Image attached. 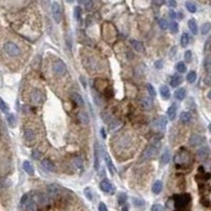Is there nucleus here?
I'll use <instances>...</instances> for the list:
<instances>
[{"instance_id": "nucleus-1", "label": "nucleus", "mask_w": 211, "mask_h": 211, "mask_svg": "<svg viewBox=\"0 0 211 211\" xmlns=\"http://www.w3.org/2000/svg\"><path fill=\"white\" fill-rule=\"evenodd\" d=\"M3 50L5 51L6 54L10 55V56H12V57H17L21 54L20 48H19L16 43H14V42H12V41L5 42L3 46Z\"/></svg>"}, {"instance_id": "nucleus-2", "label": "nucleus", "mask_w": 211, "mask_h": 211, "mask_svg": "<svg viewBox=\"0 0 211 211\" xmlns=\"http://www.w3.org/2000/svg\"><path fill=\"white\" fill-rule=\"evenodd\" d=\"M191 197L188 193L185 194H179L174 196V206L177 209H182V208H185L188 204L190 203Z\"/></svg>"}, {"instance_id": "nucleus-3", "label": "nucleus", "mask_w": 211, "mask_h": 211, "mask_svg": "<svg viewBox=\"0 0 211 211\" xmlns=\"http://www.w3.org/2000/svg\"><path fill=\"white\" fill-rule=\"evenodd\" d=\"M51 11H52V15L54 20L59 23L63 19V13H61V8L60 4L56 1H53L52 4H51Z\"/></svg>"}, {"instance_id": "nucleus-4", "label": "nucleus", "mask_w": 211, "mask_h": 211, "mask_svg": "<svg viewBox=\"0 0 211 211\" xmlns=\"http://www.w3.org/2000/svg\"><path fill=\"white\" fill-rule=\"evenodd\" d=\"M157 152H158V148L155 147L154 145L148 146L147 148L144 150L143 155H141V161H148V159H151L153 157H155L157 155Z\"/></svg>"}, {"instance_id": "nucleus-5", "label": "nucleus", "mask_w": 211, "mask_h": 211, "mask_svg": "<svg viewBox=\"0 0 211 211\" xmlns=\"http://www.w3.org/2000/svg\"><path fill=\"white\" fill-rule=\"evenodd\" d=\"M151 126H152L153 129H155V130H157V131H164L166 126H167V118H166L165 116L157 117L156 119H154V121H152Z\"/></svg>"}, {"instance_id": "nucleus-6", "label": "nucleus", "mask_w": 211, "mask_h": 211, "mask_svg": "<svg viewBox=\"0 0 211 211\" xmlns=\"http://www.w3.org/2000/svg\"><path fill=\"white\" fill-rule=\"evenodd\" d=\"M53 71L56 75L63 76V75L66 74V66L61 60H56L53 63Z\"/></svg>"}, {"instance_id": "nucleus-7", "label": "nucleus", "mask_w": 211, "mask_h": 211, "mask_svg": "<svg viewBox=\"0 0 211 211\" xmlns=\"http://www.w3.org/2000/svg\"><path fill=\"white\" fill-rule=\"evenodd\" d=\"M30 99L33 104H35V105H39V104H41L42 100H43V94H42V92L40 90H38V89H34L30 95Z\"/></svg>"}, {"instance_id": "nucleus-8", "label": "nucleus", "mask_w": 211, "mask_h": 211, "mask_svg": "<svg viewBox=\"0 0 211 211\" xmlns=\"http://www.w3.org/2000/svg\"><path fill=\"white\" fill-rule=\"evenodd\" d=\"M99 188H100L101 190L104 191V192L106 193H111L113 192V190H114V188H113L112 184L110 183V182L108 181H101L100 182V185H99Z\"/></svg>"}, {"instance_id": "nucleus-9", "label": "nucleus", "mask_w": 211, "mask_h": 211, "mask_svg": "<svg viewBox=\"0 0 211 211\" xmlns=\"http://www.w3.org/2000/svg\"><path fill=\"white\" fill-rule=\"evenodd\" d=\"M204 141V138L199 134H192L189 139V144L191 146H196V145H199L202 144Z\"/></svg>"}, {"instance_id": "nucleus-10", "label": "nucleus", "mask_w": 211, "mask_h": 211, "mask_svg": "<svg viewBox=\"0 0 211 211\" xmlns=\"http://www.w3.org/2000/svg\"><path fill=\"white\" fill-rule=\"evenodd\" d=\"M103 153H104V159H105L107 166H108L111 174H113V173H114V171H115V167H114V165H113V163H112V159L110 158V156H109L108 153H107L106 151H104Z\"/></svg>"}, {"instance_id": "nucleus-11", "label": "nucleus", "mask_w": 211, "mask_h": 211, "mask_svg": "<svg viewBox=\"0 0 211 211\" xmlns=\"http://www.w3.org/2000/svg\"><path fill=\"white\" fill-rule=\"evenodd\" d=\"M24 208L26 209V211H36L37 210V206L36 203H35L34 199H26V202L23 204Z\"/></svg>"}, {"instance_id": "nucleus-12", "label": "nucleus", "mask_w": 211, "mask_h": 211, "mask_svg": "<svg viewBox=\"0 0 211 211\" xmlns=\"http://www.w3.org/2000/svg\"><path fill=\"white\" fill-rule=\"evenodd\" d=\"M23 169H24V171H26V173H28L29 175H34V173H35V169L34 167L32 166V164L30 163L29 161H24L23 162Z\"/></svg>"}, {"instance_id": "nucleus-13", "label": "nucleus", "mask_w": 211, "mask_h": 211, "mask_svg": "<svg viewBox=\"0 0 211 211\" xmlns=\"http://www.w3.org/2000/svg\"><path fill=\"white\" fill-rule=\"evenodd\" d=\"M131 44H132L133 49H134L136 52L138 53H143L144 51H145V46H144V44L141 43V41H137V40H132L131 41Z\"/></svg>"}, {"instance_id": "nucleus-14", "label": "nucleus", "mask_w": 211, "mask_h": 211, "mask_svg": "<svg viewBox=\"0 0 211 211\" xmlns=\"http://www.w3.org/2000/svg\"><path fill=\"white\" fill-rule=\"evenodd\" d=\"M71 98H72V100L74 101L76 105H78V106H83V97L80 96V95L78 94V93H76V92H73L72 94H71Z\"/></svg>"}, {"instance_id": "nucleus-15", "label": "nucleus", "mask_w": 211, "mask_h": 211, "mask_svg": "<svg viewBox=\"0 0 211 211\" xmlns=\"http://www.w3.org/2000/svg\"><path fill=\"white\" fill-rule=\"evenodd\" d=\"M196 155L201 159H205L206 157L209 155V149H208V147H203V148L199 149L196 152Z\"/></svg>"}, {"instance_id": "nucleus-16", "label": "nucleus", "mask_w": 211, "mask_h": 211, "mask_svg": "<svg viewBox=\"0 0 211 211\" xmlns=\"http://www.w3.org/2000/svg\"><path fill=\"white\" fill-rule=\"evenodd\" d=\"M41 165L46 170L51 171V172H54L55 171V166L53 165V163H51V161H49V159H43V161L41 162Z\"/></svg>"}, {"instance_id": "nucleus-17", "label": "nucleus", "mask_w": 211, "mask_h": 211, "mask_svg": "<svg viewBox=\"0 0 211 211\" xmlns=\"http://www.w3.org/2000/svg\"><path fill=\"white\" fill-rule=\"evenodd\" d=\"M188 26H189L191 33H192L193 35L197 34V32H199V28H197V23L194 19H190V20L188 21Z\"/></svg>"}, {"instance_id": "nucleus-18", "label": "nucleus", "mask_w": 211, "mask_h": 211, "mask_svg": "<svg viewBox=\"0 0 211 211\" xmlns=\"http://www.w3.org/2000/svg\"><path fill=\"white\" fill-rule=\"evenodd\" d=\"M167 115H168L169 121H173V119L175 118V115H176V106L172 105L169 107L168 111H167Z\"/></svg>"}, {"instance_id": "nucleus-19", "label": "nucleus", "mask_w": 211, "mask_h": 211, "mask_svg": "<svg viewBox=\"0 0 211 211\" xmlns=\"http://www.w3.org/2000/svg\"><path fill=\"white\" fill-rule=\"evenodd\" d=\"M24 139L26 141H32L35 139V132L31 129H26L24 131Z\"/></svg>"}, {"instance_id": "nucleus-20", "label": "nucleus", "mask_w": 211, "mask_h": 211, "mask_svg": "<svg viewBox=\"0 0 211 211\" xmlns=\"http://www.w3.org/2000/svg\"><path fill=\"white\" fill-rule=\"evenodd\" d=\"M94 168L96 171L99 170V155H98V147L97 144H95V151H94Z\"/></svg>"}, {"instance_id": "nucleus-21", "label": "nucleus", "mask_w": 211, "mask_h": 211, "mask_svg": "<svg viewBox=\"0 0 211 211\" xmlns=\"http://www.w3.org/2000/svg\"><path fill=\"white\" fill-rule=\"evenodd\" d=\"M141 105L145 109H150L152 107V99L150 97H143L141 99Z\"/></svg>"}, {"instance_id": "nucleus-22", "label": "nucleus", "mask_w": 211, "mask_h": 211, "mask_svg": "<svg viewBox=\"0 0 211 211\" xmlns=\"http://www.w3.org/2000/svg\"><path fill=\"white\" fill-rule=\"evenodd\" d=\"M181 83H182V76L179 74H175V75H173L172 78H171L170 84L173 88H175V87H177L179 84H181Z\"/></svg>"}, {"instance_id": "nucleus-23", "label": "nucleus", "mask_w": 211, "mask_h": 211, "mask_svg": "<svg viewBox=\"0 0 211 211\" xmlns=\"http://www.w3.org/2000/svg\"><path fill=\"white\" fill-rule=\"evenodd\" d=\"M163 189V183L161 181H156L152 186V192L154 194H158L159 192Z\"/></svg>"}, {"instance_id": "nucleus-24", "label": "nucleus", "mask_w": 211, "mask_h": 211, "mask_svg": "<svg viewBox=\"0 0 211 211\" xmlns=\"http://www.w3.org/2000/svg\"><path fill=\"white\" fill-rule=\"evenodd\" d=\"M174 96H175V98L179 99V100H183V99L185 98V96H186V90H185V89H183V88L177 89V90L175 91V93H174Z\"/></svg>"}, {"instance_id": "nucleus-25", "label": "nucleus", "mask_w": 211, "mask_h": 211, "mask_svg": "<svg viewBox=\"0 0 211 211\" xmlns=\"http://www.w3.org/2000/svg\"><path fill=\"white\" fill-rule=\"evenodd\" d=\"M159 91H161V95L163 98H165V99L170 98V90H169V88L167 86L161 87V90Z\"/></svg>"}, {"instance_id": "nucleus-26", "label": "nucleus", "mask_w": 211, "mask_h": 211, "mask_svg": "<svg viewBox=\"0 0 211 211\" xmlns=\"http://www.w3.org/2000/svg\"><path fill=\"white\" fill-rule=\"evenodd\" d=\"M191 119H192V115H191L190 112H183L181 114V121H182V123L187 124V123H189Z\"/></svg>"}, {"instance_id": "nucleus-27", "label": "nucleus", "mask_w": 211, "mask_h": 211, "mask_svg": "<svg viewBox=\"0 0 211 211\" xmlns=\"http://www.w3.org/2000/svg\"><path fill=\"white\" fill-rule=\"evenodd\" d=\"M188 43H189V36H188L187 33H183V35H182L181 37V44L183 48H186V46H188Z\"/></svg>"}, {"instance_id": "nucleus-28", "label": "nucleus", "mask_w": 211, "mask_h": 211, "mask_svg": "<svg viewBox=\"0 0 211 211\" xmlns=\"http://www.w3.org/2000/svg\"><path fill=\"white\" fill-rule=\"evenodd\" d=\"M161 161H162V164H164V165L169 163V161H170V153H169V151H165V152L163 153V155H162V157H161Z\"/></svg>"}, {"instance_id": "nucleus-29", "label": "nucleus", "mask_w": 211, "mask_h": 211, "mask_svg": "<svg viewBox=\"0 0 211 211\" xmlns=\"http://www.w3.org/2000/svg\"><path fill=\"white\" fill-rule=\"evenodd\" d=\"M186 8L188 9V11H189L190 13H195L196 12V5L194 4V2H191V1H187L185 3Z\"/></svg>"}, {"instance_id": "nucleus-30", "label": "nucleus", "mask_w": 211, "mask_h": 211, "mask_svg": "<svg viewBox=\"0 0 211 211\" xmlns=\"http://www.w3.org/2000/svg\"><path fill=\"white\" fill-rule=\"evenodd\" d=\"M8 123H9V125H10L12 128H14L15 125H16V118H15V116L13 114H9L8 115Z\"/></svg>"}, {"instance_id": "nucleus-31", "label": "nucleus", "mask_w": 211, "mask_h": 211, "mask_svg": "<svg viewBox=\"0 0 211 211\" xmlns=\"http://www.w3.org/2000/svg\"><path fill=\"white\" fill-rule=\"evenodd\" d=\"M187 80L189 81V83H193L195 80H196V73H195L194 71H191L189 74H188Z\"/></svg>"}, {"instance_id": "nucleus-32", "label": "nucleus", "mask_w": 211, "mask_h": 211, "mask_svg": "<svg viewBox=\"0 0 211 211\" xmlns=\"http://www.w3.org/2000/svg\"><path fill=\"white\" fill-rule=\"evenodd\" d=\"M74 165H75V167L77 169H79V170H83V161H81L80 157H76V158L74 159Z\"/></svg>"}, {"instance_id": "nucleus-33", "label": "nucleus", "mask_w": 211, "mask_h": 211, "mask_svg": "<svg viewBox=\"0 0 211 211\" xmlns=\"http://www.w3.org/2000/svg\"><path fill=\"white\" fill-rule=\"evenodd\" d=\"M169 26V30L171 31L172 33H177V31H179V26H177L176 22L172 21L170 24H168Z\"/></svg>"}, {"instance_id": "nucleus-34", "label": "nucleus", "mask_w": 211, "mask_h": 211, "mask_svg": "<svg viewBox=\"0 0 211 211\" xmlns=\"http://www.w3.org/2000/svg\"><path fill=\"white\" fill-rule=\"evenodd\" d=\"M210 28H211V24L209 23V22L205 23L203 26H202V34H203V35L208 34V33H209V31H210Z\"/></svg>"}, {"instance_id": "nucleus-35", "label": "nucleus", "mask_w": 211, "mask_h": 211, "mask_svg": "<svg viewBox=\"0 0 211 211\" xmlns=\"http://www.w3.org/2000/svg\"><path fill=\"white\" fill-rule=\"evenodd\" d=\"M0 110L2 111V112L6 113L9 111V106L5 104V101L3 100L2 98H0Z\"/></svg>"}, {"instance_id": "nucleus-36", "label": "nucleus", "mask_w": 211, "mask_h": 211, "mask_svg": "<svg viewBox=\"0 0 211 211\" xmlns=\"http://www.w3.org/2000/svg\"><path fill=\"white\" fill-rule=\"evenodd\" d=\"M118 204L119 205H124V204L127 202V195L125 194V193H121V194H118Z\"/></svg>"}, {"instance_id": "nucleus-37", "label": "nucleus", "mask_w": 211, "mask_h": 211, "mask_svg": "<svg viewBox=\"0 0 211 211\" xmlns=\"http://www.w3.org/2000/svg\"><path fill=\"white\" fill-rule=\"evenodd\" d=\"M176 70L179 73H185L186 72V66L184 63H179L176 64Z\"/></svg>"}, {"instance_id": "nucleus-38", "label": "nucleus", "mask_w": 211, "mask_h": 211, "mask_svg": "<svg viewBox=\"0 0 211 211\" xmlns=\"http://www.w3.org/2000/svg\"><path fill=\"white\" fill-rule=\"evenodd\" d=\"M158 26L162 30H166V29L168 28V22H167V20H165V19H159Z\"/></svg>"}, {"instance_id": "nucleus-39", "label": "nucleus", "mask_w": 211, "mask_h": 211, "mask_svg": "<svg viewBox=\"0 0 211 211\" xmlns=\"http://www.w3.org/2000/svg\"><path fill=\"white\" fill-rule=\"evenodd\" d=\"M80 14H81V9L79 6H76L74 9V16L77 20H80Z\"/></svg>"}, {"instance_id": "nucleus-40", "label": "nucleus", "mask_w": 211, "mask_h": 211, "mask_svg": "<svg viewBox=\"0 0 211 211\" xmlns=\"http://www.w3.org/2000/svg\"><path fill=\"white\" fill-rule=\"evenodd\" d=\"M147 89H148V92L150 93V95L151 96H153L154 97L155 95H156V91H155V89H154V87L152 86V84H147Z\"/></svg>"}, {"instance_id": "nucleus-41", "label": "nucleus", "mask_w": 211, "mask_h": 211, "mask_svg": "<svg viewBox=\"0 0 211 211\" xmlns=\"http://www.w3.org/2000/svg\"><path fill=\"white\" fill-rule=\"evenodd\" d=\"M184 57H185V60L187 61V63H191V59H192V52H191L190 50L186 51Z\"/></svg>"}, {"instance_id": "nucleus-42", "label": "nucleus", "mask_w": 211, "mask_h": 211, "mask_svg": "<svg viewBox=\"0 0 211 211\" xmlns=\"http://www.w3.org/2000/svg\"><path fill=\"white\" fill-rule=\"evenodd\" d=\"M151 211H164V207L159 204H155L151 207Z\"/></svg>"}, {"instance_id": "nucleus-43", "label": "nucleus", "mask_w": 211, "mask_h": 211, "mask_svg": "<svg viewBox=\"0 0 211 211\" xmlns=\"http://www.w3.org/2000/svg\"><path fill=\"white\" fill-rule=\"evenodd\" d=\"M32 157L34 159H39L41 157V153L39 152V150H33L32 152Z\"/></svg>"}, {"instance_id": "nucleus-44", "label": "nucleus", "mask_w": 211, "mask_h": 211, "mask_svg": "<svg viewBox=\"0 0 211 211\" xmlns=\"http://www.w3.org/2000/svg\"><path fill=\"white\" fill-rule=\"evenodd\" d=\"M205 68H206V71H207V73H209L210 72V68H211V66H210V58H209V57H207V58H206V60H205Z\"/></svg>"}, {"instance_id": "nucleus-45", "label": "nucleus", "mask_w": 211, "mask_h": 211, "mask_svg": "<svg viewBox=\"0 0 211 211\" xmlns=\"http://www.w3.org/2000/svg\"><path fill=\"white\" fill-rule=\"evenodd\" d=\"M98 211H108V208H107V206H106V204L105 203H99V205H98Z\"/></svg>"}, {"instance_id": "nucleus-46", "label": "nucleus", "mask_w": 211, "mask_h": 211, "mask_svg": "<svg viewBox=\"0 0 211 211\" xmlns=\"http://www.w3.org/2000/svg\"><path fill=\"white\" fill-rule=\"evenodd\" d=\"M84 194H86V196L88 197L89 199H92V195H91V189H90V188H86V189H84Z\"/></svg>"}, {"instance_id": "nucleus-47", "label": "nucleus", "mask_w": 211, "mask_h": 211, "mask_svg": "<svg viewBox=\"0 0 211 211\" xmlns=\"http://www.w3.org/2000/svg\"><path fill=\"white\" fill-rule=\"evenodd\" d=\"M163 66H164V63L162 60H157L156 63H155V68L158 69V70L163 68Z\"/></svg>"}, {"instance_id": "nucleus-48", "label": "nucleus", "mask_w": 211, "mask_h": 211, "mask_svg": "<svg viewBox=\"0 0 211 211\" xmlns=\"http://www.w3.org/2000/svg\"><path fill=\"white\" fill-rule=\"evenodd\" d=\"M167 4L169 6H171V8H174V6H176V2L172 1V0H169V1L167 2Z\"/></svg>"}, {"instance_id": "nucleus-49", "label": "nucleus", "mask_w": 211, "mask_h": 211, "mask_svg": "<svg viewBox=\"0 0 211 211\" xmlns=\"http://www.w3.org/2000/svg\"><path fill=\"white\" fill-rule=\"evenodd\" d=\"M29 199V195L28 194H24L23 196H22V199H21V205L22 206H23V204L26 203V199Z\"/></svg>"}, {"instance_id": "nucleus-50", "label": "nucleus", "mask_w": 211, "mask_h": 211, "mask_svg": "<svg viewBox=\"0 0 211 211\" xmlns=\"http://www.w3.org/2000/svg\"><path fill=\"white\" fill-rule=\"evenodd\" d=\"M80 3H83V5H86V6H90V5H92V4H93V2H91V1H81Z\"/></svg>"}, {"instance_id": "nucleus-51", "label": "nucleus", "mask_w": 211, "mask_h": 211, "mask_svg": "<svg viewBox=\"0 0 211 211\" xmlns=\"http://www.w3.org/2000/svg\"><path fill=\"white\" fill-rule=\"evenodd\" d=\"M80 81H81V83H83V88H86V87H87V81H86V79L83 78V76L80 77Z\"/></svg>"}, {"instance_id": "nucleus-52", "label": "nucleus", "mask_w": 211, "mask_h": 211, "mask_svg": "<svg viewBox=\"0 0 211 211\" xmlns=\"http://www.w3.org/2000/svg\"><path fill=\"white\" fill-rule=\"evenodd\" d=\"M100 133L103 134V137H104V138H106V133H105V130H104V129H101V130H100Z\"/></svg>"}, {"instance_id": "nucleus-53", "label": "nucleus", "mask_w": 211, "mask_h": 211, "mask_svg": "<svg viewBox=\"0 0 211 211\" xmlns=\"http://www.w3.org/2000/svg\"><path fill=\"white\" fill-rule=\"evenodd\" d=\"M206 83H207V86H209L210 81H209V76H207V78H206Z\"/></svg>"}, {"instance_id": "nucleus-54", "label": "nucleus", "mask_w": 211, "mask_h": 211, "mask_svg": "<svg viewBox=\"0 0 211 211\" xmlns=\"http://www.w3.org/2000/svg\"><path fill=\"white\" fill-rule=\"evenodd\" d=\"M123 211H128V208H127L126 206L125 207H123Z\"/></svg>"}]
</instances>
